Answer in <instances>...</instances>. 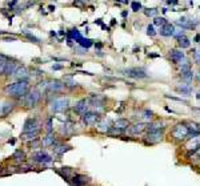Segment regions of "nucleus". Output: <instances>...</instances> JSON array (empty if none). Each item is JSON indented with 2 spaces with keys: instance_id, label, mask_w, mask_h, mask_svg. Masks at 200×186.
<instances>
[{
  "instance_id": "obj_1",
  "label": "nucleus",
  "mask_w": 200,
  "mask_h": 186,
  "mask_svg": "<svg viewBox=\"0 0 200 186\" xmlns=\"http://www.w3.org/2000/svg\"><path fill=\"white\" fill-rule=\"evenodd\" d=\"M28 92H30V84L27 80L16 81L5 87V94H8L14 98H23Z\"/></svg>"
},
{
  "instance_id": "obj_2",
  "label": "nucleus",
  "mask_w": 200,
  "mask_h": 186,
  "mask_svg": "<svg viewBox=\"0 0 200 186\" xmlns=\"http://www.w3.org/2000/svg\"><path fill=\"white\" fill-rule=\"evenodd\" d=\"M39 101H40V91L39 89H32V91H30L21 98V104H23L24 108L31 109V108H35Z\"/></svg>"
},
{
  "instance_id": "obj_3",
  "label": "nucleus",
  "mask_w": 200,
  "mask_h": 186,
  "mask_svg": "<svg viewBox=\"0 0 200 186\" xmlns=\"http://www.w3.org/2000/svg\"><path fill=\"white\" fill-rule=\"evenodd\" d=\"M69 108V100L67 97H59V98H53L49 103V109L52 113H60L64 112Z\"/></svg>"
},
{
  "instance_id": "obj_4",
  "label": "nucleus",
  "mask_w": 200,
  "mask_h": 186,
  "mask_svg": "<svg viewBox=\"0 0 200 186\" xmlns=\"http://www.w3.org/2000/svg\"><path fill=\"white\" fill-rule=\"evenodd\" d=\"M188 133H190V130H188L187 125H184V124H177V125L174 126V129H172V137H174L175 140L177 141H181L188 137Z\"/></svg>"
},
{
  "instance_id": "obj_5",
  "label": "nucleus",
  "mask_w": 200,
  "mask_h": 186,
  "mask_svg": "<svg viewBox=\"0 0 200 186\" xmlns=\"http://www.w3.org/2000/svg\"><path fill=\"white\" fill-rule=\"evenodd\" d=\"M81 121L84 125L92 126V125H96L100 121V116L97 112H86L84 114H81Z\"/></svg>"
},
{
  "instance_id": "obj_6",
  "label": "nucleus",
  "mask_w": 200,
  "mask_h": 186,
  "mask_svg": "<svg viewBox=\"0 0 200 186\" xmlns=\"http://www.w3.org/2000/svg\"><path fill=\"white\" fill-rule=\"evenodd\" d=\"M31 158L36 163H51L53 161L52 157L48 153H46V151H43V150H37V151H35V153H32Z\"/></svg>"
},
{
  "instance_id": "obj_7",
  "label": "nucleus",
  "mask_w": 200,
  "mask_h": 186,
  "mask_svg": "<svg viewBox=\"0 0 200 186\" xmlns=\"http://www.w3.org/2000/svg\"><path fill=\"white\" fill-rule=\"evenodd\" d=\"M30 132H40V122L35 117L27 118V121L24 122L23 133H30Z\"/></svg>"
},
{
  "instance_id": "obj_8",
  "label": "nucleus",
  "mask_w": 200,
  "mask_h": 186,
  "mask_svg": "<svg viewBox=\"0 0 200 186\" xmlns=\"http://www.w3.org/2000/svg\"><path fill=\"white\" fill-rule=\"evenodd\" d=\"M180 76L184 78L187 82H190V81L192 80V77H193V75H192V69H191V65H190V63H188L186 59L180 63Z\"/></svg>"
},
{
  "instance_id": "obj_9",
  "label": "nucleus",
  "mask_w": 200,
  "mask_h": 186,
  "mask_svg": "<svg viewBox=\"0 0 200 186\" xmlns=\"http://www.w3.org/2000/svg\"><path fill=\"white\" fill-rule=\"evenodd\" d=\"M162 138H163V132L162 130H148L147 136H146V141L148 144L160 142Z\"/></svg>"
},
{
  "instance_id": "obj_10",
  "label": "nucleus",
  "mask_w": 200,
  "mask_h": 186,
  "mask_svg": "<svg viewBox=\"0 0 200 186\" xmlns=\"http://www.w3.org/2000/svg\"><path fill=\"white\" fill-rule=\"evenodd\" d=\"M65 87V84L59 81V80H53V81H48L47 85V92L49 93H56V92H62Z\"/></svg>"
},
{
  "instance_id": "obj_11",
  "label": "nucleus",
  "mask_w": 200,
  "mask_h": 186,
  "mask_svg": "<svg viewBox=\"0 0 200 186\" xmlns=\"http://www.w3.org/2000/svg\"><path fill=\"white\" fill-rule=\"evenodd\" d=\"M124 75L128 76V77H132V78H144V77H147L146 72H144L143 69H139V68L125 69V71H124Z\"/></svg>"
},
{
  "instance_id": "obj_12",
  "label": "nucleus",
  "mask_w": 200,
  "mask_h": 186,
  "mask_svg": "<svg viewBox=\"0 0 200 186\" xmlns=\"http://www.w3.org/2000/svg\"><path fill=\"white\" fill-rule=\"evenodd\" d=\"M169 59H171V61L172 63H175V64H180L183 60H184L186 57H184V53L181 52L180 49H172V50H169Z\"/></svg>"
},
{
  "instance_id": "obj_13",
  "label": "nucleus",
  "mask_w": 200,
  "mask_h": 186,
  "mask_svg": "<svg viewBox=\"0 0 200 186\" xmlns=\"http://www.w3.org/2000/svg\"><path fill=\"white\" fill-rule=\"evenodd\" d=\"M90 182V178L84 174H75L72 177V186H84Z\"/></svg>"
},
{
  "instance_id": "obj_14",
  "label": "nucleus",
  "mask_w": 200,
  "mask_h": 186,
  "mask_svg": "<svg viewBox=\"0 0 200 186\" xmlns=\"http://www.w3.org/2000/svg\"><path fill=\"white\" fill-rule=\"evenodd\" d=\"M88 108H90V101L86 100V98L77 101V103L75 104V110L80 114H84L86 112H88Z\"/></svg>"
},
{
  "instance_id": "obj_15",
  "label": "nucleus",
  "mask_w": 200,
  "mask_h": 186,
  "mask_svg": "<svg viewBox=\"0 0 200 186\" xmlns=\"http://www.w3.org/2000/svg\"><path fill=\"white\" fill-rule=\"evenodd\" d=\"M72 148L69 145H64V144H55L53 146H52V150H53V153L56 154V156H63L65 151H68V150H71Z\"/></svg>"
},
{
  "instance_id": "obj_16",
  "label": "nucleus",
  "mask_w": 200,
  "mask_h": 186,
  "mask_svg": "<svg viewBox=\"0 0 200 186\" xmlns=\"http://www.w3.org/2000/svg\"><path fill=\"white\" fill-rule=\"evenodd\" d=\"M14 109H15L14 103H4L3 105H0V117H7Z\"/></svg>"
},
{
  "instance_id": "obj_17",
  "label": "nucleus",
  "mask_w": 200,
  "mask_h": 186,
  "mask_svg": "<svg viewBox=\"0 0 200 186\" xmlns=\"http://www.w3.org/2000/svg\"><path fill=\"white\" fill-rule=\"evenodd\" d=\"M18 68H19V65L16 64V63H11V61H8L7 65H5V68H4V73H3V75L4 76H14L15 72L18 71Z\"/></svg>"
},
{
  "instance_id": "obj_18",
  "label": "nucleus",
  "mask_w": 200,
  "mask_h": 186,
  "mask_svg": "<svg viewBox=\"0 0 200 186\" xmlns=\"http://www.w3.org/2000/svg\"><path fill=\"white\" fill-rule=\"evenodd\" d=\"M14 76H15L16 78H19V81H20V80H24V81H25V78L30 77V72H28V69H27L25 66H19L18 71L15 72Z\"/></svg>"
},
{
  "instance_id": "obj_19",
  "label": "nucleus",
  "mask_w": 200,
  "mask_h": 186,
  "mask_svg": "<svg viewBox=\"0 0 200 186\" xmlns=\"http://www.w3.org/2000/svg\"><path fill=\"white\" fill-rule=\"evenodd\" d=\"M56 142V138H55V136L52 133H48L46 137H43V141H42V145L44 146V148H49V146H53Z\"/></svg>"
},
{
  "instance_id": "obj_20",
  "label": "nucleus",
  "mask_w": 200,
  "mask_h": 186,
  "mask_svg": "<svg viewBox=\"0 0 200 186\" xmlns=\"http://www.w3.org/2000/svg\"><path fill=\"white\" fill-rule=\"evenodd\" d=\"M175 31H176V29H175L174 25L167 23L165 25H163L162 28H160V35H162V36H174Z\"/></svg>"
},
{
  "instance_id": "obj_21",
  "label": "nucleus",
  "mask_w": 200,
  "mask_h": 186,
  "mask_svg": "<svg viewBox=\"0 0 200 186\" xmlns=\"http://www.w3.org/2000/svg\"><path fill=\"white\" fill-rule=\"evenodd\" d=\"M27 158V156H25V151L24 150H21V149H18V150H15V153L12 154V160L15 162H18V163H21V162H24Z\"/></svg>"
},
{
  "instance_id": "obj_22",
  "label": "nucleus",
  "mask_w": 200,
  "mask_h": 186,
  "mask_svg": "<svg viewBox=\"0 0 200 186\" xmlns=\"http://www.w3.org/2000/svg\"><path fill=\"white\" fill-rule=\"evenodd\" d=\"M147 129V124L144 122H137L133 126H131V133L132 134H140Z\"/></svg>"
},
{
  "instance_id": "obj_23",
  "label": "nucleus",
  "mask_w": 200,
  "mask_h": 186,
  "mask_svg": "<svg viewBox=\"0 0 200 186\" xmlns=\"http://www.w3.org/2000/svg\"><path fill=\"white\" fill-rule=\"evenodd\" d=\"M128 126H130V121L127 120V118H119V120L115 121V126L114 128H116V129H119V130L123 132L124 129H127Z\"/></svg>"
},
{
  "instance_id": "obj_24",
  "label": "nucleus",
  "mask_w": 200,
  "mask_h": 186,
  "mask_svg": "<svg viewBox=\"0 0 200 186\" xmlns=\"http://www.w3.org/2000/svg\"><path fill=\"white\" fill-rule=\"evenodd\" d=\"M37 136H39V132H30V133H23L20 137L23 141H25V142H31V141L36 140Z\"/></svg>"
},
{
  "instance_id": "obj_25",
  "label": "nucleus",
  "mask_w": 200,
  "mask_h": 186,
  "mask_svg": "<svg viewBox=\"0 0 200 186\" xmlns=\"http://www.w3.org/2000/svg\"><path fill=\"white\" fill-rule=\"evenodd\" d=\"M177 44H179V47L181 49H184V48H190L191 45V41H190V39H188L187 36H180V37H177Z\"/></svg>"
},
{
  "instance_id": "obj_26",
  "label": "nucleus",
  "mask_w": 200,
  "mask_h": 186,
  "mask_svg": "<svg viewBox=\"0 0 200 186\" xmlns=\"http://www.w3.org/2000/svg\"><path fill=\"white\" fill-rule=\"evenodd\" d=\"M176 89H177V92L181 93V94H184V96H188L192 92V89H191V87L188 85V84H181V85H177Z\"/></svg>"
},
{
  "instance_id": "obj_27",
  "label": "nucleus",
  "mask_w": 200,
  "mask_h": 186,
  "mask_svg": "<svg viewBox=\"0 0 200 186\" xmlns=\"http://www.w3.org/2000/svg\"><path fill=\"white\" fill-rule=\"evenodd\" d=\"M96 128H97V130H99V132H104V133H107V132H108L112 126H109V121L103 120L102 122H99V124H97V126H96Z\"/></svg>"
},
{
  "instance_id": "obj_28",
  "label": "nucleus",
  "mask_w": 200,
  "mask_h": 186,
  "mask_svg": "<svg viewBox=\"0 0 200 186\" xmlns=\"http://www.w3.org/2000/svg\"><path fill=\"white\" fill-rule=\"evenodd\" d=\"M164 128V122L163 121H156V122H151L147 125L148 130H160V129Z\"/></svg>"
},
{
  "instance_id": "obj_29",
  "label": "nucleus",
  "mask_w": 200,
  "mask_h": 186,
  "mask_svg": "<svg viewBox=\"0 0 200 186\" xmlns=\"http://www.w3.org/2000/svg\"><path fill=\"white\" fill-rule=\"evenodd\" d=\"M72 132H74V125H72V124H64V125L60 128V133L65 134V136L72 134Z\"/></svg>"
},
{
  "instance_id": "obj_30",
  "label": "nucleus",
  "mask_w": 200,
  "mask_h": 186,
  "mask_svg": "<svg viewBox=\"0 0 200 186\" xmlns=\"http://www.w3.org/2000/svg\"><path fill=\"white\" fill-rule=\"evenodd\" d=\"M176 23L179 24L181 28H192V27H193V24L191 23V20H188L187 18H181V19L177 20Z\"/></svg>"
},
{
  "instance_id": "obj_31",
  "label": "nucleus",
  "mask_w": 200,
  "mask_h": 186,
  "mask_svg": "<svg viewBox=\"0 0 200 186\" xmlns=\"http://www.w3.org/2000/svg\"><path fill=\"white\" fill-rule=\"evenodd\" d=\"M153 24H155V25H158V27H163V25L167 24V21H165L164 18H155Z\"/></svg>"
},
{
  "instance_id": "obj_32",
  "label": "nucleus",
  "mask_w": 200,
  "mask_h": 186,
  "mask_svg": "<svg viewBox=\"0 0 200 186\" xmlns=\"http://www.w3.org/2000/svg\"><path fill=\"white\" fill-rule=\"evenodd\" d=\"M144 13H146L147 16H156L158 15V9L156 8H147L146 11H144Z\"/></svg>"
},
{
  "instance_id": "obj_33",
  "label": "nucleus",
  "mask_w": 200,
  "mask_h": 186,
  "mask_svg": "<svg viewBox=\"0 0 200 186\" xmlns=\"http://www.w3.org/2000/svg\"><path fill=\"white\" fill-rule=\"evenodd\" d=\"M46 130L48 133H52V117H49L46 122Z\"/></svg>"
},
{
  "instance_id": "obj_34",
  "label": "nucleus",
  "mask_w": 200,
  "mask_h": 186,
  "mask_svg": "<svg viewBox=\"0 0 200 186\" xmlns=\"http://www.w3.org/2000/svg\"><path fill=\"white\" fill-rule=\"evenodd\" d=\"M39 146H40V141H39L37 138H36V140H33V141H31V142H30V148H31V149H37Z\"/></svg>"
},
{
  "instance_id": "obj_35",
  "label": "nucleus",
  "mask_w": 200,
  "mask_h": 186,
  "mask_svg": "<svg viewBox=\"0 0 200 186\" xmlns=\"http://www.w3.org/2000/svg\"><path fill=\"white\" fill-rule=\"evenodd\" d=\"M131 7H132V9L135 11V12H137V11L142 9V4L137 3V2H133V3H131Z\"/></svg>"
},
{
  "instance_id": "obj_36",
  "label": "nucleus",
  "mask_w": 200,
  "mask_h": 186,
  "mask_svg": "<svg viewBox=\"0 0 200 186\" xmlns=\"http://www.w3.org/2000/svg\"><path fill=\"white\" fill-rule=\"evenodd\" d=\"M24 33H25V36L28 37L30 40H32L33 43H39V39H37V37H35V36H33V35H31V33H28V32H24Z\"/></svg>"
},
{
  "instance_id": "obj_37",
  "label": "nucleus",
  "mask_w": 200,
  "mask_h": 186,
  "mask_svg": "<svg viewBox=\"0 0 200 186\" xmlns=\"http://www.w3.org/2000/svg\"><path fill=\"white\" fill-rule=\"evenodd\" d=\"M147 33L149 36H155V29H153V25H148V28H147Z\"/></svg>"
},
{
  "instance_id": "obj_38",
  "label": "nucleus",
  "mask_w": 200,
  "mask_h": 186,
  "mask_svg": "<svg viewBox=\"0 0 200 186\" xmlns=\"http://www.w3.org/2000/svg\"><path fill=\"white\" fill-rule=\"evenodd\" d=\"M193 56H195L196 63H199V64H200V52H199V50H193Z\"/></svg>"
},
{
  "instance_id": "obj_39",
  "label": "nucleus",
  "mask_w": 200,
  "mask_h": 186,
  "mask_svg": "<svg viewBox=\"0 0 200 186\" xmlns=\"http://www.w3.org/2000/svg\"><path fill=\"white\" fill-rule=\"evenodd\" d=\"M75 50H76L77 53H80V55H81V53H87V49H86V48H80V47H77Z\"/></svg>"
},
{
  "instance_id": "obj_40",
  "label": "nucleus",
  "mask_w": 200,
  "mask_h": 186,
  "mask_svg": "<svg viewBox=\"0 0 200 186\" xmlns=\"http://www.w3.org/2000/svg\"><path fill=\"white\" fill-rule=\"evenodd\" d=\"M62 68H63V66H62V65H59V64L53 65V69H56V71H58V69H62Z\"/></svg>"
},
{
  "instance_id": "obj_41",
  "label": "nucleus",
  "mask_w": 200,
  "mask_h": 186,
  "mask_svg": "<svg viewBox=\"0 0 200 186\" xmlns=\"http://www.w3.org/2000/svg\"><path fill=\"white\" fill-rule=\"evenodd\" d=\"M197 40H199V43H200V36H197Z\"/></svg>"
}]
</instances>
